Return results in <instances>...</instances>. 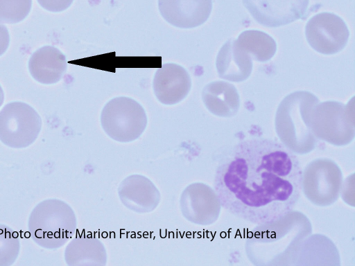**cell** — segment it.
Returning <instances> with one entry per match:
<instances>
[{
	"label": "cell",
	"instance_id": "obj_1",
	"mask_svg": "<svg viewBox=\"0 0 355 266\" xmlns=\"http://www.w3.org/2000/svg\"><path fill=\"white\" fill-rule=\"evenodd\" d=\"M302 188L297 155L282 142L263 137L233 145L220 161L214 179L220 205L233 216L259 226L287 217Z\"/></svg>",
	"mask_w": 355,
	"mask_h": 266
},
{
	"label": "cell",
	"instance_id": "obj_2",
	"mask_svg": "<svg viewBox=\"0 0 355 266\" xmlns=\"http://www.w3.org/2000/svg\"><path fill=\"white\" fill-rule=\"evenodd\" d=\"M28 229L37 245L47 249H56L64 246L76 234V214L72 208L61 200H45L31 211Z\"/></svg>",
	"mask_w": 355,
	"mask_h": 266
},
{
	"label": "cell",
	"instance_id": "obj_3",
	"mask_svg": "<svg viewBox=\"0 0 355 266\" xmlns=\"http://www.w3.org/2000/svg\"><path fill=\"white\" fill-rule=\"evenodd\" d=\"M144 107L134 99L120 96L107 102L101 114V124L112 139L129 143L137 140L147 125Z\"/></svg>",
	"mask_w": 355,
	"mask_h": 266
},
{
	"label": "cell",
	"instance_id": "obj_4",
	"mask_svg": "<svg viewBox=\"0 0 355 266\" xmlns=\"http://www.w3.org/2000/svg\"><path fill=\"white\" fill-rule=\"evenodd\" d=\"M42 128L38 113L23 102H12L0 111V141L12 148H24L37 138Z\"/></svg>",
	"mask_w": 355,
	"mask_h": 266
},
{
	"label": "cell",
	"instance_id": "obj_5",
	"mask_svg": "<svg viewBox=\"0 0 355 266\" xmlns=\"http://www.w3.org/2000/svg\"><path fill=\"white\" fill-rule=\"evenodd\" d=\"M305 36L309 46L323 55H334L347 45L349 31L344 20L331 12L313 16L305 26Z\"/></svg>",
	"mask_w": 355,
	"mask_h": 266
},
{
	"label": "cell",
	"instance_id": "obj_6",
	"mask_svg": "<svg viewBox=\"0 0 355 266\" xmlns=\"http://www.w3.org/2000/svg\"><path fill=\"white\" fill-rule=\"evenodd\" d=\"M243 4L259 24L275 28L302 18L309 0H243Z\"/></svg>",
	"mask_w": 355,
	"mask_h": 266
},
{
	"label": "cell",
	"instance_id": "obj_7",
	"mask_svg": "<svg viewBox=\"0 0 355 266\" xmlns=\"http://www.w3.org/2000/svg\"><path fill=\"white\" fill-rule=\"evenodd\" d=\"M318 103V98L307 91H296L287 95L277 112L278 132L284 136L307 135L303 118L307 112Z\"/></svg>",
	"mask_w": 355,
	"mask_h": 266
},
{
	"label": "cell",
	"instance_id": "obj_8",
	"mask_svg": "<svg viewBox=\"0 0 355 266\" xmlns=\"http://www.w3.org/2000/svg\"><path fill=\"white\" fill-rule=\"evenodd\" d=\"M117 191L121 203L138 213L153 211L161 200L160 193L154 183L139 174L130 175L123 179Z\"/></svg>",
	"mask_w": 355,
	"mask_h": 266
},
{
	"label": "cell",
	"instance_id": "obj_9",
	"mask_svg": "<svg viewBox=\"0 0 355 266\" xmlns=\"http://www.w3.org/2000/svg\"><path fill=\"white\" fill-rule=\"evenodd\" d=\"M153 87L157 99L161 103L172 105L181 102L189 94L191 79L182 66L166 63L157 69Z\"/></svg>",
	"mask_w": 355,
	"mask_h": 266
},
{
	"label": "cell",
	"instance_id": "obj_10",
	"mask_svg": "<svg viewBox=\"0 0 355 266\" xmlns=\"http://www.w3.org/2000/svg\"><path fill=\"white\" fill-rule=\"evenodd\" d=\"M162 17L180 28H192L204 24L212 10V0H158Z\"/></svg>",
	"mask_w": 355,
	"mask_h": 266
},
{
	"label": "cell",
	"instance_id": "obj_11",
	"mask_svg": "<svg viewBox=\"0 0 355 266\" xmlns=\"http://www.w3.org/2000/svg\"><path fill=\"white\" fill-rule=\"evenodd\" d=\"M252 59L235 39H230L220 47L216 59V67L220 78L231 82L247 80L252 71Z\"/></svg>",
	"mask_w": 355,
	"mask_h": 266
},
{
	"label": "cell",
	"instance_id": "obj_12",
	"mask_svg": "<svg viewBox=\"0 0 355 266\" xmlns=\"http://www.w3.org/2000/svg\"><path fill=\"white\" fill-rule=\"evenodd\" d=\"M67 69L65 55L52 46H44L36 50L28 61V69L32 77L44 85L59 82Z\"/></svg>",
	"mask_w": 355,
	"mask_h": 266
},
{
	"label": "cell",
	"instance_id": "obj_13",
	"mask_svg": "<svg viewBox=\"0 0 355 266\" xmlns=\"http://www.w3.org/2000/svg\"><path fill=\"white\" fill-rule=\"evenodd\" d=\"M64 260L69 266H105L107 254L103 242L86 234L78 235L67 245Z\"/></svg>",
	"mask_w": 355,
	"mask_h": 266
},
{
	"label": "cell",
	"instance_id": "obj_14",
	"mask_svg": "<svg viewBox=\"0 0 355 266\" xmlns=\"http://www.w3.org/2000/svg\"><path fill=\"white\" fill-rule=\"evenodd\" d=\"M202 101L208 110L220 116H230L238 110L239 95L234 85L225 81L207 84L202 91Z\"/></svg>",
	"mask_w": 355,
	"mask_h": 266
},
{
	"label": "cell",
	"instance_id": "obj_15",
	"mask_svg": "<svg viewBox=\"0 0 355 266\" xmlns=\"http://www.w3.org/2000/svg\"><path fill=\"white\" fill-rule=\"evenodd\" d=\"M236 42L252 59L260 62L270 60L277 51V43L268 34L257 30L243 31Z\"/></svg>",
	"mask_w": 355,
	"mask_h": 266
},
{
	"label": "cell",
	"instance_id": "obj_16",
	"mask_svg": "<svg viewBox=\"0 0 355 266\" xmlns=\"http://www.w3.org/2000/svg\"><path fill=\"white\" fill-rule=\"evenodd\" d=\"M20 249L17 232L0 224V266H10L17 260Z\"/></svg>",
	"mask_w": 355,
	"mask_h": 266
},
{
	"label": "cell",
	"instance_id": "obj_17",
	"mask_svg": "<svg viewBox=\"0 0 355 266\" xmlns=\"http://www.w3.org/2000/svg\"><path fill=\"white\" fill-rule=\"evenodd\" d=\"M32 0H0V23L16 24L29 14Z\"/></svg>",
	"mask_w": 355,
	"mask_h": 266
},
{
	"label": "cell",
	"instance_id": "obj_18",
	"mask_svg": "<svg viewBox=\"0 0 355 266\" xmlns=\"http://www.w3.org/2000/svg\"><path fill=\"white\" fill-rule=\"evenodd\" d=\"M37 1L44 9L53 12H59L67 9L73 0H37Z\"/></svg>",
	"mask_w": 355,
	"mask_h": 266
},
{
	"label": "cell",
	"instance_id": "obj_19",
	"mask_svg": "<svg viewBox=\"0 0 355 266\" xmlns=\"http://www.w3.org/2000/svg\"><path fill=\"white\" fill-rule=\"evenodd\" d=\"M10 43V35L7 28L0 23V56L7 50Z\"/></svg>",
	"mask_w": 355,
	"mask_h": 266
},
{
	"label": "cell",
	"instance_id": "obj_20",
	"mask_svg": "<svg viewBox=\"0 0 355 266\" xmlns=\"http://www.w3.org/2000/svg\"><path fill=\"white\" fill-rule=\"evenodd\" d=\"M3 101H4V93H3V89L1 88V87L0 85V107L2 105Z\"/></svg>",
	"mask_w": 355,
	"mask_h": 266
}]
</instances>
